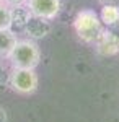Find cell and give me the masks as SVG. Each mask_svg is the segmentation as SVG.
I'll list each match as a JSON object with an SVG mask.
<instances>
[{
  "instance_id": "cell-1",
  "label": "cell",
  "mask_w": 119,
  "mask_h": 122,
  "mask_svg": "<svg viewBox=\"0 0 119 122\" xmlns=\"http://www.w3.org/2000/svg\"><path fill=\"white\" fill-rule=\"evenodd\" d=\"M73 29L78 39L87 44H95L104 31L103 21L95 10H80L73 18Z\"/></svg>"
},
{
  "instance_id": "cell-2",
  "label": "cell",
  "mask_w": 119,
  "mask_h": 122,
  "mask_svg": "<svg viewBox=\"0 0 119 122\" xmlns=\"http://www.w3.org/2000/svg\"><path fill=\"white\" fill-rule=\"evenodd\" d=\"M7 59L11 64V68H33L41 62V49L34 41L31 39H21L16 41V44L10 51Z\"/></svg>"
},
{
  "instance_id": "cell-3",
  "label": "cell",
  "mask_w": 119,
  "mask_h": 122,
  "mask_svg": "<svg viewBox=\"0 0 119 122\" xmlns=\"http://www.w3.org/2000/svg\"><path fill=\"white\" fill-rule=\"evenodd\" d=\"M8 86L11 91L21 96H29L36 93L39 86V78H38L36 70L33 68H11V73L8 76Z\"/></svg>"
},
{
  "instance_id": "cell-4",
  "label": "cell",
  "mask_w": 119,
  "mask_h": 122,
  "mask_svg": "<svg viewBox=\"0 0 119 122\" xmlns=\"http://www.w3.org/2000/svg\"><path fill=\"white\" fill-rule=\"evenodd\" d=\"M25 7L33 18L51 21L60 13L62 2L60 0H26Z\"/></svg>"
},
{
  "instance_id": "cell-5",
  "label": "cell",
  "mask_w": 119,
  "mask_h": 122,
  "mask_svg": "<svg viewBox=\"0 0 119 122\" xmlns=\"http://www.w3.org/2000/svg\"><path fill=\"white\" fill-rule=\"evenodd\" d=\"M95 46H96V52L103 57H111L119 54V38L113 31H108V29H104L101 33Z\"/></svg>"
},
{
  "instance_id": "cell-6",
  "label": "cell",
  "mask_w": 119,
  "mask_h": 122,
  "mask_svg": "<svg viewBox=\"0 0 119 122\" xmlns=\"http://www.w3.org/2000/svg\"><path fill=\"white\" fill-rule=\"evenodd\" d=\"M100 20L106 26H113V25L119 23V7L118 5H103Z\"/></svg>"
},
{
  "instance_id": "cell-7",
  "label": "cell",
  "mask_w": 119,
  "mask_h": 122,
  "mask_svg": "<svg viewBox=\"0 0 119 122\" xmlns=\"http://www.w3.org/2000/svg\"><path fill=\"white\" fill-rule=\"evenodd\" d=\"M16 36L11 33V29L7 31H0V57H7L13 46L16 44Z\"/></svg>"
},
{
  "instance_id": "cell-8",
  "label": "cell",
  "mask_w": 119,
  "mask_h": 122,
  "mask_svg": "<svg viewBox=\"0 0 119 122\" xmlns=\"http://www.w3.org/2000/svg\"><path fill=\"white\" fill-rule=\"evenodd\" d=\"M13 26V11L7 3L0 2V31L11 29Z\"/></svg>"
},
{
  "instance_id": "cell-9",
  "label": "cell",
  "mask_w": 119,
  "mask_h": 122,
  "mask_svg": "<svg viewBox=\"0 0 119 122\" xmlns=\"http://www.w3.org/2000/svg\"><path fill=\"white\" fill-rule=\"evenodd\" d=\"M3 3H7L10 8H15V7H21L26 3V0H2Z\"/></svg>"
},
{
  "instance_id": "cell-10",
  "label": "cell",
  "mask_w": 119,
  "mask_h": 122,
  "mask_svg": "<svg viewBox=\"0 0 119 122\" xmlns=\"http://www.w3.org/2000/svg\"><path fill=\"white\" fill-rule=\"evenodd\" d=\"M101 5H118L119 0H98Z\"/></svg>"
},
{
  "instance_id": "cell-11",
  "label": "cell",
  "mask_w": 119,
  "mask_h": 122,
  "mask_svg": "<svg viewBox=\"0 0 119 122\" xmlns=\"http://www.w3.org/2000/svg\"><path fill=\"white\" fill-rule=\"evenodd\" d=\"M118 7H119V3H118Z\"/></svg>"
},
{
  "instance_id": "cell-12",
  "label": "cell",
  "mask_w": 119,
  "mask_h": 122,
  "mask_svg": "<svg viewBox=\"0 0 119 122\" xmlns=\"http://www.w3.org/2000/svg\"><path fill=\"white\" fill-rule=\"evenodd\" d=\"M0 2H2V0H0Z\"/></svg>"
}]
</instances>
